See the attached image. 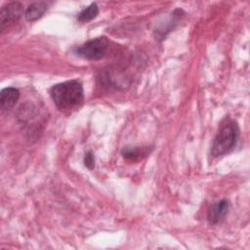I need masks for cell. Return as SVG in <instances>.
Returning a JSON list of instances; mask_svg holds the SVG:
<instances>
[{
	"label": "cell",
	"instance_id": "1",
	"mask_svg": "<svg viewBox=\"0 0 250 250\" xmlns=\"http://www.w3.org/2000/svg\"><path fill=\"white\" fill-rule=\"evenodd\" d=\"M50 96L59 109L70 110L83 103V86L77 80L62 82L50 89Z\"/></svg>",
	"mask_w": 250,
	"mask_h": 250
},
{
	"label": "cell",
	"instance_id": "2",
	"mask_svg": "<svg viewBox=\"0 0 250 250\" xmlns=\"http://www.w3.org/2000/svg\"><path fill=\"white\" fill-rule=\"evenodd\" d=\"M238 137L239 129L237 124L232 120H226L214 138L211 154L218 157L231 152L237 144Z\"/></svg>",
	"mask_w": 250,
	"mask_h": 250
},
{
	"label": "cell",
	"instance_id": "3",
	"mask_svg": "<svg viewBox=\"0 0 250 250\" xmlns=\"http://www.w3.org/2000/svg\"><path fill=\"white\" fill-rule=\"evenodd\" d=\"M108 48V40L105 37H97L85 42L75 49V54L86 60H101L104 57Z\"/></svg>",
	"mask_w": 250,
	"mask_h": 250
},
{
	"label": "cell",
	"instance_id": "4",
	"mask_svg": "<svg viewBox=\"0 0 250 250\" xmlns=\"http://www.w3.org/2000/svg\"><path fill=\"white\" fill-rule=\"evenodd\" d=\"M23 12V6L20 2H10L2 6L0 18H1V29L3 30L5 26L21 18Z\"/></svg>",
	"mask_w": 250,
	"mask_h": 250
},
{
	"label": "cell",
	"instance_id": "5",
	"mask_svg": "<svg viewBox=\"0 0 250 250\" xmlns=\"http://www.w3.org/2000/svg\"><path fill=\"white\" fill-rule=\"evenodd\" d=\"M229 208V203L226 199H222L214 203L208 211V216H207L208 221L212 225H216L222 222L227 216Z\"/></svg>",
	"mask_w": 250,
	"mask_h": 250
},
{
	"label": "cell",
	"instance_id": "6",
	"mask_svg": "<svg viewBox=\"0 0 250 250\" xmlns=\"http://www.w3.org/2000/svg\"><path fill=\"white\" fill-rule=\"evenodd\" d=\"M20 99V91L14 87L4 88L0 93V104L4 110L12 108Z\"/></svg>",
	"mask_w": 250,
	"mask_h": 250
},
{
	"label": "cell",
	"instance_id": "7",
	"mask_svg": "<svg viewBox=\"0 0 250 250\" xmlns=\"http://www.w3.org/2000/svg\"><path fill=\"white\" fill-rule=\"evenodd\" d=\"M48 10V4L46 2H34L30 4L25 12H24V17L26 21H34L40 19Z\"/></svg>",
	"mask_w": 250,
	"mask_h": 250
},
{
	"label": "cell",
	"instance_id": "8",
	"mask_svg": "<svg viewBox=\"0 0 250 250\" xmlns=\"http://www.w3.org/2000/svg\"><path fill=\"white\" fill-rule=\"evenodd\" d=\"M149 147H139V146H134V147H124L121 151L122 155L124 158L130 159V160H139L142 159L149 154Z\"/></svg>",
	"mask_w": 250,
	"mask_h": 250
},
{
	"label": "cell",
	"instance_id": "9",
	"mask_svg": "<svg viewBox=\"0 0 250 250\" xmlns=\"http://www.w3.org/2000/svg\"><path fill=\"white\" fill-rule=\"evenodd\" d=\"M98 14H99V8H98L97 4L92 3L79 13L77 19L81 22H86V21H90L93 19H95Z\"/></svg>",
	"mask_w": 250,
	"mask_h": 250
},
{
	"label": "cell",
	"instance_id": "10",
	"mask_svg": "<svg viewBox=\"0 0 250 250\" xmlns=\"http://www.w3.org/2000/svg\"><path fill=\"white\" fill-rule=\"evenodd\" d=\"M84 164L90 170H93L95 168V156H94L92 151H87L85 153Z\"/></svg>",
	"mask_w": 250,
	"mask_h": 250
}]
</instances>
